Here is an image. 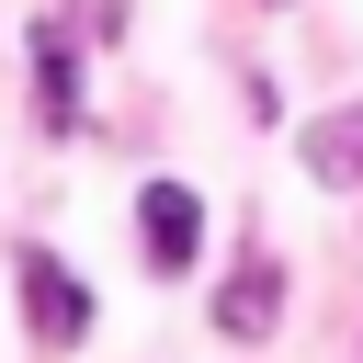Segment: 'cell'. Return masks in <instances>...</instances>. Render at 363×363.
<instances>
[{"label": "cell", "mask_w": 363, "mask_h": 363, "mask_svg": "<svg viewBox=\"0 0 363 363\" xmlns=\"http://www.w3.org/2000/svg\"><path fill=\"white\" fill-rule=\"evenodd\" d=\"M23 329H34L45 352H68V340L91 329V295H79V272H68L57 250H23Z\"/></svg>", "instance_id": "1"}, {"label": "cell", "mask_w": 363, "mask_h": 363, "mask_svg": "<svg viewBox=\"0 0 363 363\" xmlns=\"http://www.w3.org/2000/svg\"><path fill=\"white\" fill-rule=\"evenodd\" d=\"M136 227H147V272H193V250H204V204H193L182 182H147V193H136Z\"/></svg>", "instance_id": "2"}, {"label": "cell", "mask_w": 363, "mask_h": 363, "mask_svg": "<svg viewBox=\"0 0 363 363\" xmlns=\"http://www.w3.org/2000/svg\"><path fill=\"white\" fill-rule=\"evenodd\" d=\"M272 318H284V261H238L227 295H216V329L227 340H272Z\"/></svg>", "instance_id": "3"}, {"label": "cell", "mask_w": 363, "mask_h": 363, "mask_svg": "<svg viewBox=\"0 0 363 363\" xmlns=\"http://www.w3.org/2000/svg\"><path fill=\"white\" fill-rule=\"evenodd\" d=\"M34 113L79 125V57H68V34H34Z\"/></svg>", "instance_id": "4"}, {"label": "cell", "mask_w": 363, "mask_h": 363, "mask_svg": "<svg viewBox=\"0 0 363 363\" xmlns=\"http://www.w3.org/2000/svg\"><path fill=\"white\" fill-rule=\"evenodd\" d=\"M306 170H318V182H363V102L306 125Z\"/></svg>", "instance_id": "5"}]
</instances>
